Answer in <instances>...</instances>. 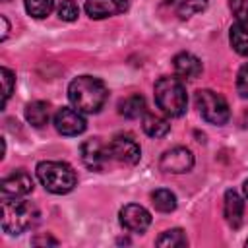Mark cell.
<instances>
[{
  "label": "cell",
  "mask_w": 248,
  "mask_h": 248,
  "mask_svg": "<svg viewBox=\"0 0 248 248\" xmlns=\"http://www.w3.org/2000/svg\"><path fill=\"white\" fill-rule=\"evenodd\" d=\"M68 99L76 110L95 114L103 108L107 101V87L101 79L93 76H78L68 85Z\"/></svg>",
  "instance_id": "1"
},
{
  "label": "cell",
  "mask_w": 248,
  "mask_h": 248,
  "mask_svg": "<svg viewBox=\"0 0 248 248\" xmlns=\"http://www.w3.org/2000/svg\"><path fill=\"white\" fill-rule=\"evenodd\" d=\"M37 178L50 194H68L78 182L76 170L62 161H41L37 165Z\"/></svg>",
  "instance_id": "2"
},
{
  "label": "cell",
  "mask_w": 248,
  "mask_h": 248,
  "mask_svg": "<svg viewBox=\"0 0 248 248\" xmlns=\"http://www.w3.org/2000/svg\"><path fill=\"white\" fill-rule=\"evenodd\" d=\"M39 217V211L33 203L23 200L4 198L2 202V229L8 234H21L27 231Z\"/></svg>",
  "instance_id": "3"
},
{
  "label": "cell",
  "mask_w": 248,
  "mask_h": 248,
  "mask_svg": "<svg viewBox=\"0 0 248 248\" xmlns=\"http://www.w3.org/2000/svg\"><path fill=\"white\" fill-rule=\"evenodd\" d=\"M155 103L169 116H180L186 112L188 97L178 78H159L155 83Z\"/></svg>",
  "instance_id": "4"
},
{
  "label": "cell",
  "mask_w": 248,
  "mask_h": 248,
  "mask_svg": "<svg viewBox=\"0 0 248 248\" xmlns=\"http://www.w3.org/2000/svg\"><path fill=\"white\" fill-rule=\"evenodd\" d=\"M196 107L203 116V120L215 126H223L231 116L227 101L211 89H200L196 93Z\"/></svg>",
  "instance_id": "5"
},
{
  "label": "cell",
  "mask_w": 248,
  "mask_h": 248,
  "mask_svg": "<svg viewBox=\"0 0 248 248\" xmlns=\"http://www.w3.org/2000/svg\"><path fill=\"white\" fill-rule=\"evenodd\" d=\"M107 147H108V155L112 159L126 163V165H136L141 157V149H140L138 141L128 134H116Z\"/></svg>",
  "instance_id": "6"
},
{
  "label": "cell",
  "mask_w": 248,
  "mask_h": 248,
  "mask_svg": "<svg viewBox=\"0 0 248 248\" xmlns=\"http://www.w3.org/2000/svg\"><path fill=\"white\" fill-rule=\"evenodd\" d=\"M159 167L165 172L182 174V172H188L194 167V155L186 147H172V149H169L161 155Z\"/></svg>",
  "instance_id": "7"
},
{
  "label": "cell",
  "mask_w": 248,
  "mask_h": 248,
  "mask_svg": "<svg viewBox=\"0 0 248 248\" xmlns=\"http://www.w3.org/2000/svg\"><path fill=\"white\" fill-rule=\"evenodd\" d=\"M81 161L89 170H103L108 155V147L103 145L99 138H89L81 143Z\"/></svg>",
  "instance_id": "8"
},
{
  "label": "cell",
  "mask_w": 248,
  "mask_h": 248,
  "mask_svg": "<svg viewBox=\"0 0 248 248\" xmlns=\"http://www.w3.org/2000/svg\"><path fill=\"white\" fill-rule=\"evenodd\" d=\"M54 128L62 136H78L85 130V118L81 116L79 110L62 107L54 114Z\"/></svg>",
  "instance_id": "9"
},
{
  "label": "cell",
  "mask_w": 248,
  "mask_h": 248,
  "mask_svg": "<svg viewBox=\"0 0 248 248\" xmlns=\"http://www.w3.org/2000/svg\"><path fill=\"white\" fill-rule=\"evenodd\" d=\"M120 223L124 229L132 231V232H143L149 225H151V215L145 207L138 205V203H128L120 209Z\"/></svg>",
  "instance_id": "10"
},
{
  "label": "cell",
  "mask_w": 248,
  "mask_h": 248,
  "mask_svg": "<svg viewBox=\"0 0 248 248\" xmlns=\"http://www.w3.org/2000/svg\"><path fill=\"white\" fill-rule=\"evenodd\" d=\"M128 10V0H87L85 12L91 19H105L110 16L124 14Z\"/></svg>",
  "instance_id": "11"
},
{
  "label": "cell",
  "mask_w": 248,
  "mask_h": 248,
  "mask_svg": "<svg viewBox=\"0 0 248 248\" xmlns=\"http://www.w3.org/2000/svg\"><path fill=\"white\" fill-rule=\"evenodd\" d=\"M0 190H2L4 198H21V196H27L33 190V180L27 172L16 170V172H12L10 176H6L2 180Z\"/></svg>",
  "instance_id": "12"
},
{
  "label": "cell",
  "mask_w": 248,
  "mask_h": 248,
  "mask_svg": "<svg viewBox=\"0 0 248 248\" xmlns=\"http://www.w3.org/2000/svg\"><path fill=\"white\" fill-rule=\"evenodd\" d=\"M172 66H174V74L182 79H196L202 74L200 58L190 52H178L172 60Z\"/></svg>",
  "instance_id": "13"
},
{
  "label": "cell",
  "mask_w": 248,
  "mask_h": 248,
  "mask_svg": "<svg viewBox=\"0 0 248 248\" xmlns=\"http://www.w3.org/2000/svg\"><path fill=\"white\" fill-rule=\"evenodd\" d=\"M225 219L232 229H238L242 225V217H244V202L242 198L234 192V190H227L225 192Z\"/></svg>",
  "instance_id": "14"
},
{
  "label": "cell",
  "mask_w": 248,
  "mask_h": 248,
  "mask_svg": "<svg viewBox=\"0 0 248 248\" xmlns=\"http://www.w3.org/2000/svg\"><path fill=\"white\" fill-rule=\"evenodd\" d=\"M48 114H50V107L45 101H33L25 107V118L35 128L45 126L48 122Z\"/></svg>",
  "instance_id": "15"
},
{
  "label": "cell",
  "mask_w": 248,
  "mask_h": 248,
  "mask_svg": "<svg viewBox=\"0 0 248 248\" xmlns=\"http://www.w3.org/2000/svg\"><path fill=\"white\" fill-rule=\"evenodd\" d=\"M118 112L126 118H138V116L145 114V99L138 93L128 95L118 103Z\"/></svg>",
  "instance_id": "16"
},
{
  "label": "cell",
  "mask_w": 248,
  "mask_h": 248,
  "mask_svg": "<svg viewBox=\"0 0 248 248\" xmlns=\"http://www.w3.org/2000/svg\"><path fill=\"white\" fill-rule=\"evenodd\" d=\"M141 128H143V132L149 136V138H163V136H167L169 134V130H170V124L165 120V118H161V116H157V114H143V120H141Z\"/></svg>",
  "instance_id": "17"
},
{
  "label": "cell",
  "mask_w": 248,
  "mask_h": 248,
  "mask_svg": "<svg viewBox=\"0 0 248 248\" xmlns=\"http://www.w3.org/2000/svg\"><path fill=\"white\" fill-rule=\"evenodd\" d=\"M231 45L232 48L242 54V56H248V21H236L232 27H231Z\"/></svg>",
  "instance_id": "18"
},
{
  "label": "cell",
  "mask_w": 248,
  "mask_h": 248,
  "mask_svg": "<svg viewBox=\"0 0 248 248\" xmlns=\"http://www.w3.org/2000/svg\"><path fill=\"white\" fill-rule=\"evenodd\" d=\"M151 203H153V207H155L157 211H161V213H170V211H174V207H176V198H174V194H172L170 190L159 188V190H155V192L151 194Z\"/></svg>",
  "instance_id": "19"
},
{
  "label": "cell",
  "mask_w": 248,
  "mask_h": 248,
  "mask_svg": "<svg viewBox=\"0 0 248 248\" xmlns=\"http://www.w3.org/2000/svg\"><path fill=\"white\" fill-rule=\"evenodd\" d=\"M203 10H207V0H180L176 14L180 19H188L196 14H202Z\"/></svg>",
  "instance_id": "20"
},
{
  "label": "cell",
  "mask_w": 248,
  "mask_h": 248,
  "mask_svg": "<svg viewBox=\"0 0 248 248\" xmlns=\"http://www.w3.org/2000/svg\"><path fill=\"white\" fill-rule=\"evenodd\" d=\"M54 8V0H25V10L29 16L43 19L46 17Z\"/></svg>",
  "instance_id": "21"
},
{
  "label": "cell",
  "mask_w": 248,
  "mask_h": 248,
  "mask_svg": "<svg viewBox=\"0 0 248 248\" xmlns=\"http://www.w3.org/2000/svg\"><path fill=\"white\" fill-rule=\"evenodd\" d=\"M186 234L182 229H170V231H165L157 240L155 244L157 246H186Z\"/></svg>",
  "instance_id": "22"
},
{
  "label": "cell",
  "mask_w": 248,
  "mask_h": 248,
  "mask_svg": "<svg viewBox=\"0 0 248 248\" xmlns=\"http://www.w3.org/2000/svg\"><path fill=\"white\" fill-rule=\"evenodd\" d=\"M79 16V8L74 0H62L58 4V17L62 21H76Z\"/></svg>",
  "instance_id": "23"
},
{
  "label": "cell",
  "mask_w": 248,
  "mask_h": 248,
  "mask_svg": "<svg viewBox=\"0 0 248 248\" xmlns=\"http://www.w3.org/2000/svg\"><path fill=\"white\" fill-rule=\"evenodd\" d=\"M0 76H2V85H4V99H2V105L6 107V103H8V99H10L12 91H14V85H16V76H14V72L8 70V68H2V70H0Z\"/></svg>",
  "instance_id": "24"
},
{
  "label": "cell",
  "mask_w": 248,
  "mask_h": 248,
  "mask_svg": "<svg viewBox=\"0 0 248 248\" xmlns=\"http://www.w3.org/2000/svg\"><path fill=\"white\" fill-rule=\"evenodd\" d=\"M229 6L238 21H248V0H229Z\"/></svg>",
  "instance_id": "25"
},
{
  "label": "cell",
  "mask_w": 248,
  "mask_h": 248,
  "mask_svg": "<svg viewBox=\"0 0 248 248\" xmlns=\"http://www.w3.org/2000/svg\"><path fill=\"white\" fill-rule=\"evenodd\" d=\"M236 91L240 97L248 99V62L238 70V76H236Z\"/></svg>",
  "instance_id": "26"
},
{
  "label": "cell",
  "mask_w": 248,
  "mask_h": 248,
  "mask_svg": "<svg viewBox=\"0 0 248 248\" xmlns=\"http://www.w3.org/2000/svg\"><path fill=\"white\" fill-rule=\"evenodd\" d=\"M31 242H33L35 246H41V244H52V246H56V244H58V240L52 238V236H48V234H46V236H35Z\"/></svg>",
  "instance_id": "27"
},
{
  "label": "cell",
  "mask_w": 248,
  "mask_h": 248,
  "mask_svg": "<svg viewBox=\"0 0 248 248\" xmlns=\"http://www.w3.org/2000/svg\"><path fill=\"white\" fill-rule=\"evenodd\" d=\"M0 21H2V41H6V37H8V31H10V25H8V19H6V16H0Z\"/></svg>",
  "instance_id": "28"
},
{
  "label": "cell",
  "mask_w": 248,
  "mask_h": 248,
  "mask_svg": "<svg viewBox=\"0 0 248 248\" xmlns=\"http://www.w3.org/2000/svg\"><path fill=\"white\" fill-rule=\"evenodd\" d=\"M242 190H244V196H246V198H248V180H246V182H244V186H242Z\"/></svg>",
  "instance_id": "29"
},
{
  "label": "cell",
  "mask_w": 248,
  "mask_h": 248,
  "mask_svg": "<svg viewBox=\"0 0 248 248\" xmlns=\"http://www.w3.org/2000/svg\"><path fill=\"white\" fill-rule=\"evenodd\" d=\"M246 246H248V240H246Z\"/></svg>",
  "instance_id": "30"
},
{
  "label": "cell",
  "mask_w": 248,
  "mask_h": 248,
  "mask_svg": "<svg viewBox=\"0 0 248 248\" xmlns=\"http://www.w3.org/2000/svg\"><path fill=\"white\" fill-rule=\"evenodd\" d=\"M4 2H10V0H4Z\"/></svg>",
  "instance_id": "31"
},
{
  "label": "cell",
  "mask_w": 248,
  "mask_h": 248,
  "mask_svg": "<svg viewBox=\"0 0 248 248\" xmlns=\"http://www.w3.org/2000/svg\"><path fill=\"white\" fill-rule=\"evenodd\" d=\"M169 2H172V0H169Z\"/></svg>",
  "instance_id": "32"
}]
</instances>
